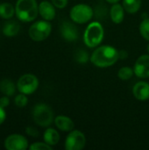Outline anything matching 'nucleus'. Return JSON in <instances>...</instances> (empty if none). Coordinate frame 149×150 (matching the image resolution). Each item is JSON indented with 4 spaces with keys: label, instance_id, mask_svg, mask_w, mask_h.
Listing matches in <instances>:
<instances>
[{
    "label": "nucleus",
    "instance_id": "obj_21",
    "mask_svg": "<svg viewBox=\"0 0 149 150\" xmlns=\"http://www.w3.org/2000/svg\"><path fill=\"white\" fill-rule=\"evenodd\" d=\"M134 74V70L130 67H123L118 72V76L123 81H126L132 78Z\"/></svg>",
    "mask_w": 149,
    "mask_h": 150
},
{
    "label": "nucleus",
    "instance_id": "obj_20",
    "mask_svg": "<svg viewBox=\"0 0 149 150\" xmlns=\"http://www.w3.org/2000/svg\"><path fill=\"white\" fill-rule=\"evenodd\" d=\"M15 13L13 5L10 3H3L0 4V17L5 19L11 18Z\"/></svg>",
    "mask_w": 149,
    "mask_h": 150
},
{
    "label": "nucleus",
    "instance_id": "obj_6",
    "mask_svg": "<svg viewBox=\"0 0 149 150\" xmlns=\"http://www.w3.org/2000/svg\"><path fill=\"white\" fill-rule=\"evenodd\" d=\"M52 25L47 20H40L32 24L29 28V36L34 41H42L51 33Z\"/></svg>",
    "mask_w": 149,
    "mask_h": 150
},
{
    "label": "nucleus",
    "instance_id": "obj_25",
    "mask_svg": "<svg viewBox=\"0 0 149 150\" xmlns=\"http://www.w3.org/2000/svg\"><path fill=\"white\" fill-rule=\"evenodd\" d=\"M29 149L31 150H52V146L46 142H35L32 144Z\"/></svg>",
    "mask_w": 149,
    "mask_h": 150
},
{
    "label": "nucleus",
    "instance_id": "obj_19",
    "mask_svg": "<svg viewBox=\"0 0 149 150\" xmlns=\"http://www.w3.org/2000/svg\"><path fill=\"white\" fill-rule=\"evenodd\" d=\"M141 6V0H123V7L128 13H136Z\"/></svg>",
    "mask_w": 149,
    "mask_h": 150
},
{
    "label": "nucleus",
    "instance_id": "obj_29",
    "mask_svg": "<svg viewBox=\"0 0 149 150\" xmlns=\"http://www.w3.org/2000/svg\"><path fill=\"white\" fill-rule=\"evenodd\" d=\"M128 57V53L126 50H120L119 51V58L120 60H125Z\"/></svg>",
    "mask_w": 149,
    "mask_h": 150
},
{
    "label": "nucleus",
    "instance_id": "obj_10",
    "mask_svg": "<svg viewBox=\"0 0 149 150\" xmlns=\"http://www.w3.org/2000/svg\"><path fill=\"white\" fill-rule=\"evenodd\" d=\"M134 74L139 78H148L149 77V54H143L140 56L134 64Z\"/></svg>",
    "mask_w": 149,
    "mask_h": 150
},
{
    "label": "nucleus",
    "instance_id": "obj_9",
    "mask_svg": "<svg viewBox=\"0 0 149 150\" xmlns=\"http://www.w3.org/2000/svg\"><path fill=\"white\" fill-rule=\"evenodd\" d=\"M4 147L8 150H25L28 148V142L23 135L14 134L5 139Z\"/></svg>",
    "mask_w": 149,
    "mask_h": 150
},
{
    "label": "nucleus",
    "instance_id": "obj_30",
    "mask_svg": "<svg viewBox=\"0 0 149 150\" xmlns=\"http://www.w3.org/2000/svg\"><path fill=\"white\" fill-rule=\"evenodd\" d=\"M5 120V112L2 106H0V125Z\"/></svg>",
    "mask_w": 149,
    "mask_h": 150
},
{
    "label": "nucleus",
    "instance_id": "obj_16",
    "mask_svg": "<svg viewBox=\"0 0 149 150\" xmlns=\"http://www.w3.org/2000/svg\"><path fill=\"white\" fill-rule=\"evenodd\" d=\"M19 30H20L19 24L15 20H11L5 23L3 28V33L7 37H13L18 33Z\"/></svg>",
    "mask_w": 149,
    "mask_h": 150
},
{
    "label": "nucleus",
    "instance_id": "obj_12",
    "mask_svg": "<svg viewBox=\"0 0 149 150\" xmlns=\"http://www.w3.org/2000/svg\"><path fill=\"white\" fill-rule=\"evenodd\" d=\"M133 94L136 99L146 101L149 99V83L144 81L138 82L133 88Z\"/></svg>",
    "mask_w": 149,
    "mask_h": 150
},
{
    "label": "nucleus",
    "instance_id": "obj_27",
    "mask_svg": "<svg viewBox=\"0 0 149 150\" xmlns=\"http://www.w3.org/2000/svg\"><path fill=\"white\" fill-rule=\"evenodd\" d=\"M25 133H26L29 136H32V137H38V136L40 135L39 131H38L35 127H26Z\"/></svg>",
    "mask_w": 149,
    "mask_h": 150
},
{
    "label": "nucleus",
    "instance_id": "obj_24",
    "mask_svg": "<svg viewBox=\"0 0 149 150\" xmlns=\"http://www.w3.org/2000/svg\"><path fill=\"white\" fill-rule=\"evenodd\" d=\"M27 101H28V99H27L25 94H24V93L17 95L15 99H14L15 105L18 107H24V106H25L27 105Z\"/></svg>",
    "mask_w": 149,
    "mask_h": 150
},
{
    "label": "nucleus",
    "instance_id": "obj_5",
    "mask_svg": "<svg viewBox=\"0 0 149 150\" xmlns=\"http://www.w3.org/2000/svg\"><path fill=\"white\" fill-rule=\"evenodd\" d=\"M70 18L76 24H84L89 22L93 16L92 8L85 4H78L72 7L69 12Z\"/></svg>",
    "mask_w": 149,
    "mask_h": 150
},
{
    "label": "nucleus",
    "instance_id": "obj_2",
    "mask_svg": "<svg viewBox=\"0 0 149 150\" xmlns=\"http://www.w3.org/2000/svg\"><path fill=\"white\" fill-rule=\"evenodd\" d=\"M18 18L23 22L34 20L39 13V5L36 0H18L15 6Z\"/></svg>",
    "mask_w": 149,
    "mask_h": 150
},
{
    "label": "nucleus",
    "instance_id": "obj_22",
    "mask_svg": "<svg viewBox=\"0 0 149 150\" xmlns=\"http://www.w3.org/2000/svg\"><path fill=\"white\" fill-rule=\"evenodd\" d=\"M140 33L141 36L149 41V18H145L140 25Z\"/></svg>",
    "mask_w": 149,
    "mask_h": 150
},
{
    "label": "nucleus",
    "instance_id": "obj_11",
    "mask_svg": "<svg viewBox=\"0 0 149 150\" xmlns=\"http://www.w3.org/2000/svg\"><path fill=\"white\" fill-rule=\"evenodd\" d=\"M60 31L61 37L67 41L72 42L78 39V30L76 26L69 21L62 22L60 27Z\"/></svg>",
    "mask_w": 149,
    "mask_h": 150
},
{
    "label": "nucleus",
    "instance_id": "obj_3",
    "mask_svg": "<svg viewBox=\"0 0 149 150\" xmlns=\"http://www.w3.org/2000/svg\"><path fill=\"white\" fill-rule=\"evenodd\" d=\"M105 35L104 27L99 22H91L88 25L84 34L83 41L88 47L93 48L97 47L103 40Z\"/></svg>",
    "mask_w": 149,
    "mask_h": 150
},
{
    "label": "nucleus",
    "instance_id": "obj_23",
    "mask_svg": "<svg viewBox=\"0 0 149 150\" xmlns=\"http://www.w3.org/2000/svg\"><path fill=\"white\" fill-rule=\"evenodd\" d=\"M89 59V54L84 50H79L75 54V60L78 63H86Z\"/></svg>",
    "mask_w": 149,
    "mask_h": 150
},
{
    "label": "nucleus",
    "instance_id": "obj_15",
    "mask_svg": "<svg viewBox=\"0 0 149 150\" xmlns=\"http://www.w3.org/2000/svg\"><path fill=\"white\" fill-rule=\"evenodd\" d=\"M110 16L112 20L115 24H120L125 17V9L123 5L119 4H113V5L111 8L110 11Z\"/></svg>",
    "mask_w": 149,
    "mask_h": 150
},
{
    "label": "nucleus",
    "instance_id": "obj_13",
    "mask_svg": "<svg viewBox=\"0 0 149 150\" xmlns=\"http://www.w3.org/2000/svg\"><path fill=\"white\" fill-rule=\"evenodd\" d=\"M54 5L48 1H42L39 5V13L45 20H53L55 17Z\"/></svg>",
    "mask_w": 149,
    "mask_h": 150
},
{
    "label": "nucleus",
    "instance_id": "obj_4",
    "mask_svg": "<svg viewBox=\"0 0 149 150\" xmlns=\"http://www.w3.org/2000/svg\"><path fill=\"white\" fill-rule=\"evenodd\" d=\"M32 119L40 127H48L54 121V112L46 104H38L32 110Z\"/></svg>",
    "mask_w": 149,
    "mask_h": 150
},
{
    "label": "nucleus",
    "instance_id": "obj_28",
    "mask_svg": "<svg viewBox=\"0 0 149 150\" xmlns=\"http://www.w3.org/2000/svg\"><path fill=\"white\" fill-rule=\"evenodd\" d=\"M10 100L7 97H3L0 98V106H2L3 108H5L6 106L9 105Z\"/></svg>",
    "mask_w": 149,
    "mask_h": 150
},
{
    "label": "nucleus",
    "instance_id": "obj_14",
    "mask_svg": "<svg viewBox=\"0 0 149 150\" xmlns=\"http://www.w3.org/2000/svg\"><path fill=\"white\" fill-rule=\"evenodd\" d=\"M54 124L58 129L63 132H70L74 129L75 124L73 120L67 116L59 115L54 119Z\"/></svg>",
    "mask_w": 149,
    "mask_h": 150
},
{
    "label": "nucleus",
    "instance_id": "obj_18",
    "mask_svg": "<svg viewBox=\"0 0 149 150\" xmlns=\"http://www.w3.org/2000/svg\"><path fill=\"white\" fill-rule=\"evenodd\" d=\"M0 91L4 95L10 97L15 94L16 87L15 84L9 79H3L0 82Z\"/></svg>",
    "mask_w": 149,
    "mask_h": 150
},
{
    "label": "nucleus",
    "instance_id": "obj_17",
    "mask_svg": "<svg viewBox=\"0 0 149 150\" xmlns=\"http://www.w3.org/2000/svg\"><path fill=\"white\" fill-rule=\"evenodd\" d=\"M44 142L50 146L56 145L60 141L59 133L54 128H47L44 133Z\"/></svg>",
    "mask_w": 149,
    "mask_h": 150
},
{
    "label": "nucleus",
    "instance_id": "obj_1",
    "mask_svg": "<svg viewBox=\"0 0 149 150\" xmlns=\"http://www.w3.org/2000/svg\"><path fill=\"white\" fill-rule=\"evenodd\" d=\"M119 51L112 46L98 47L91 54L90 62L98 68H108L119 60Z\"/></svg>",
    "mask_w": 149,
    "mask_h": 150
},
{
    "label": "nucleus",
    "instance_id": "obj_32",
    "mask_svg": "<svg viewBox=\"0 0 149 150\" xmlns=\"http://www.w3.org/2000/svg\"><path fill=\"white\" fill-rule=\"evenodd\" d=\"M147 49H148V53H149V45L148 46V47H147Z\"/></svg>",
    "mask_w": 149,
    "mask_h": 150
},
{
    "label": "nucleus",
    "instance_id": "obj_26",
    "mask_svg": "<svg viewBox=\"0 0 149 150\" xmlns=\"http://www.w3.org/2000/svg\"><path fill=\"white\" fill-rule=\"evenodd\" d=\"M52 4L59 9H63L68 4V0H51Z\"/></svg>",
    "mask_w": 149,
    "mask_h": 150
},
{
    "label": "nucleus",
    "instance_id": "obj_7",
    "mask_svg": "<svg viewBox=\"0 0 149 150\" xmlns=\"http://www.w3.org/2000/svg\"><path fill=\"white\" fill-rule=\"evenodd\" d=\"M39 86L38 78L32 74L23 75L18 81L17 87L20 93L30 95L33 93Z\"/></svg>",
    "mask_w": 149,
    "mask_h": 150
},
{
    "label": "nucleus",
    "instance_id": "obj_31",
    "mask_svg": "<svg viewBox=\"0 0 149 150\" xmlns=\"http://www.w3.org/2000/svg\"><path fill=\"white\" fill-rule=\"evenodd\" d=\"M108 3H110V4H117V3H119V0H106Z\"/></svg>",
    "mask_w": 149,
    "mask_h": 150
},
{
    "label": "nucleus",
    "instance_id": "obj_8",
    "mask_svg": "<svg viewBox=\"0 0 149 150\" xmlns=\"http://www.w3.org/2000/svg\"><path fill=\"white\" fill-rule=\"evenodd\" d=\"M86 144V138L83 133L79 130H72L65 141L67 150H82Z\"/></svg>",
    "mask_w": 149,
    "mask_h": 150
}]
</instances>
